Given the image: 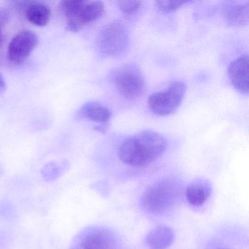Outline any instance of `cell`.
I'll return each mask as SVG.
<instances>
[{
  "mask_svg": "<svg viewBox=\"0 0 249 249\" xmlns=\"http://www.w3.org/2000/svg\"><path fill=\"white\" fill-rule=\"evenodd\" d=\"M166 148L167 141L162 135L152 130L142 131L121 144L118 157L125 164L142 167L160 158Z\"/></svg>",
  "mask_w": 249,
  "mask_h": 249,
  "instance_id": "1",
  "label": "cell"
},
{
  "mask_svg": "<svg viewBox=\"0 0 249 249\" xmlns=\"http://www.w3.org/2000/svg\"><path fill=\"white\" fill-rule=\"evenodd\" d=\"M182 191V184L177 179H163L145 189L141 196V206L152 215L167 213L178 203Z\"/></svg>",
  "mask_w": 249,
  "mask_h": 249,
  "instance_id": "2",
  "label": "cell"
},
{
  "mask_svg": "<svg viewBox=\"0 0 249 249\" xmlns=\"http://www.w3.org/2000/svg\"><path fill=\"white\" fill-rule=\"evenodd\" d=\"M60 8L67 18V28L73 33L98 20L105 11L100 1H62Z\"/></svg>",
  "mask_w": 249,
  "mask_h": 249,
  "instance_id": "3",
  "label": "cell"
},
{
  "mask_svg": "<svg viewBox=\"0 0 249 249\" xmlns=\"http://www.w3.org/2000/svg\"><path fill=\"white\" fill-rule=\"evenodd\" d=\"M129 30L122 21L115 20L106 24L98 36L97 46L104 54L119 58L126 54L129 49Z\"/></svg>",
  "mask_w": 249,
  "mask_h": 249,
  "instance_id": "4",
  "label": "cell"
},
{
  "mask_svg": "<svg viewBox=\"0 0 249 249\" xmlns=\"http://www.w3.org/2000/svg\"><path fill=\"white\" fill-rule=\"evenodd\" d=\"M111 80L119 94L128 100H136L145 92L146 84L143 74L133 64L116 68L112 73Z\"/></svg>",
  "mask_w": 249,
  "mask_h": 249,
  "instance_id": "5",
  "label": "cell"
},
{
  "mask_svg": "<svg viewBox=\"0 0 249 249\" xmlns=\"http://www.w3.org/2000/svg\"><path fill=\"white\" fill-rule=\"evenodd\" d=\"M186 89L184 83L178 81L164 91L154 93L148 99L150 109L158 116L173 114L181 104Z\"/></svg>",
  "mask_w": 249,
  "mask_h": 249,
  "instance_id": "6",
  "label": "cell"
},
{
  "mask_svg": "<svg viewBox=\"0 0 249 249\" xmlns=\"http://www.w3.org/2000/svg\"><path fill=\"white\" fill-rule=\"evenodd\" d=\"M117 240L110 230L89 227L78 233L71 241V249H116Z\"/></svg>",
  "mask_w": 249,
  "mask_h": 249,
  "instance_id": "7",
  "label": "cell"
},
{
  "mask_svg": "<svg viewBox=\"0 0 249 249\" xmlns=\"http://www.w3.org/2000/svg\"><path fill=\"white\" fill-rule=\"evenodd\" d=\"M38 43V37L36 33L30 30L20 32L9 43L8 59L17 65L23 63L36 49Z\"/></svg>",
  "mask_w": 249,
  "mask_h": 249,
  "instance_id": "8",
  "label": "cell"
},
{
  "mask_svg": "<svg viewBox=\"0 0 249 249\" xmlns=\"http://www.w3.org/2000/svg\"><path fill=\"white\" fill-rule=\"evenodd\" d=\"M228 75L234 88L243 94L249 93V56L243 55L228 68Z\"/></svg>",
  "mask_w": 249,
  "mask_h": 249,
  "instance_id": "9",
  "label": "cell"
},
{
  "mask_svg": "<svg viewBox=\"0 0 249 249\" xmlns=\"http://www.w3.org/2000/svg\"><path fill=\"white\" fill-rule=\"evenodd\" d=\"M223 17L229 25L241 27L248 24L249 20V2L230 1L224 4Z\"/></svg>",
  "mask_w": 249,
  "mask_h": 249,
  "instance_id": "10",
  "label": "cell"
},
{
  "mask_svg": "<svg viewBox=\"0 0 249 249\" xmlns=\"http://www.w3.org/2000/svg\"><path fill=\"white\" fill-rule=\"evenodd\" d=\"M176 234L173 229L167 226H158L145 237V244L150 249H167L173 244Z\"/></svg>",
  "mask_w": 249,
  "mask_h": 249,
  "instance_id": "11",
  "label": "cell"
},
{
  "mask_svg": "<svg viewBox=\"0 0 249 249\" xmlns=\"http://www.w3.org/2000/svg\"><path fill=\"white\" fill-rule=\"evenodd\" d=\"M25 17L29 22L37 27H44L49 24L52 11L49 5L40 2L25 3Z\"/></svg>",
  "mask_w": 249,
  "mask_h": 249,
  "instance_id": "12",
  "label": "cell"
},
{
  "mask_svg": "<svg viewBox=\"0 0 249 249\" xmlns=\"http://www.w3.org/2000/svg\"><path fill=\"white\" fill-rule=\"evenodd\" d=\"M211 194V184L205 180H198L189 184L185 191L186 200L192 206L203 205Z\"/></svg>",
  "mask_w": 249,
  "mask_h": 249,
  "instance_id": "13",
  "label": "cell"
},
{
  "mask_svg": "<svg viewBox=\"0 0 249 249\" xmlns=\"http://www.w3.org/2000/svg\"><path fill=\"white\" fill-rule=\"evenodd\" d=\"M80 114L83 118L97 123H106L111 117L110 110L97 102L86 103L80 110Z\"/></svg>",
  "mask_w": 249,
  "mask_h": 249,
  "instance_id": "14",
  "label": "cell"
},
{
  "mask_svg": "<svg viewBox=\"0 0 249 249\" xmlns=\"http://www.w3.org/2000/svg\"><path fill=\"white\" fill-rule=\"evenodd\" d=\"M66 168V163L62 164L59 163L52 162L46 164L44 168L42 170V175L46 181L55 180L64 173Z\"/></svg>",
  "mask_w": 249,
  "mask_h": 249,
  "instance_id": "15",
  "label": "cell"
},
{
  "mask_svg": "<svg viewBox=\"0 0 249 249\" xmlns=\"http://www.w3.org/2000/svg\"><path fill=\"white\" fill-rule=\"evenodd\" d=\"M187 2L186 1H157L155 5L159 11L168 13L176 11Z\"/></svg>",
  "mask_w": 249,
  "mask_h": 249,
  "instance_id": "16",
  "label": "cell"
},
{
  "mask_svg": "<svg viewBox=\"0 0 249 249\" xmlns=\"http://www.w3.org/2000/svg\"><path fill=\"white\" fill-rule=\"evenodd\" d=\"M141 1H118L117 5L119 9L126 15H132L136 13L142 6Z\"/></svg>",
  "mask_w": 249,
  "mask_h": 249,
  "instance_id": "17",
  "label": "cell"
},
{
  "mask_svg": "<svg viewBox=\"0 0 249 249\" xmlns=\"http://www.w3.org/2000/svg\"><path fill=\"white\" fill-rule=\"evenodd\" d=\"M6 89V85H5V81L3 77L0 74V91H3Z\"/></svg>",
  "mask_w": 249,
  "mask_h": 249,
  "instance_id": "18",
  "label": "cell"
},
{
  "mask_svg": "<svg viewBox=\"0 0 249 249\" xmlns=\"http://www.w3.org/2000/svg\"><path fill=\"white\" fill-rule=\"evenodd\" d=\"M3 41V36H2V27H0V46H2Z\"/></svg>",
  "mask_w": 249,
  "mask_h": 249,
  "instance_id": "19",
  "label": "cell"
},
{
  "mask_svg": "<svg viewBox=\"0 0 249 249\" xmlns=\"http://www.w3.org/2000/svg\"><path fill=\"white\" fill-rule=\"evenodd\" d=\"M218 249H225V248H218Z\"/></svg>",
  "mask_w": 249,
  "mask_h": 249,
  "instance_id": "20",
  "label": "cell"
}]
</instances>
